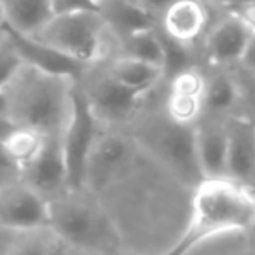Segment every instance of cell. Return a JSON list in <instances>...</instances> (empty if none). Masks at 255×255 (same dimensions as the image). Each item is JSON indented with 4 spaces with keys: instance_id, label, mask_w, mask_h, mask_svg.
Wrapping results in <instances>:
<instances>
[{
    "instance_id": "obj_27",
    "label": "cell",
    "mask_w": 255,
    "mask_h": 255,
    "mask_svg": "<svg viewBox=\"0 0 255 255\" xmlns=\"http://www.w3.org/2000/svg\"><path fill=\"white\" fill-rule=\"evenodd\" d=\"M23 60L7 39L0 40V91L9 84L16 72L21 68Z\"/></svg>"
},
{
    "instance_id": "obj_11",
    "label": "cell",
    "mask_w": 255,
    "mask_h": 255,
    "mask_svg": "<svg viewBox=\"0 0 255 255\" xmlns=\"http://www.w3.org/2000/svg\"><path fill=\"white\" fill-rule=\"evenodd\" d=\"M21 182L30 185L47 201L68 192L61 135L46 136L42 150L33 159V163L21 171Z\"/></svg>"
},
{
    "instance_id": "obj_14",
    "label": "cell",
    "mask_w": 255,
    "mask_h": 255,
    "mask_svg": "<svg viewBox=\"0 0 255 255\" xmlns=\"http://www.w3.org/2000/svg\"><path fill=\"white\" fill-rule=\"evenodd\" d=\"M194 149L203 180L226 177L227 135L224 121L203 116L194 126Z\"/></svg>"
},
{
    "instance_id": "obj_2",
    "label": "cell",
    "mask_w": 255,
    "mask_h": 255,
    "mask_svg": "<svg viewBox=\"0 0 255 255\" xmlns=\"http://www.w3.org/2000/svg\"><path fill=\"white\" fill-rule=\"evenodd\" d=\"M49 227L65 255H105L119 240L109 215L96 198L84 191L65 192L47 201Z\"/></svg>"
},
{
    "instance_id": "obj_12",
    "label": "cell",
    "mask_w": 255,
    "mask_h": 255,
    "mask_svg": "<svg viewBox=\"0 0 255 255\" xmlns=\"http://www.w3.org/2000/svg\"><path fill=\"white\" fill-rule=\"evenodd\" d=\"M227 135L226 178L252 189L255 170V131L247 117L229 116L224 119Z\"/></svg>"
},
{
    "instance_id": "obj_34",
    "label": "cell",
    "mask_w": 255,
    "mask_h": 255,
    "mask_svg": "<svg viewBox=\"0 0 255 255\" xmlns=\"http://www.w3.org/2000/svg\"><path fill=\"white\" fill-rule=\"evenodd\" d=\"M103 2H105V0H93V4L96 5V9L100 7V4H103Z\"/></svg>"
},
{
    "instance_id": "obj_19",
    "label": "cell",
    "mask_w": 255,
    "mask_h": 255,
    "mask_svg": "<svg viewBox=\"0 0 255 255\" xmlns=\"http://www.w3.org/2000/svg\"><path fill=\"white\" fill-rule=\"evenodd\" d=\"M107 72L121 84L143 93L152 91L164 77V72L161 67L140 60H133L128 56H119L117 60H114Z\"/></svg>"
},
{
    "instance_id": "obj_6",
    "label": "cell",
    "mask_w": 255,
    "mask_h": 255,
    "mask_svg": "<svg viewBox=\"0 0 255 255\" xmlns=\"http://www.w3.org/2000/svg\"><path fill=\"white\" fill-rule=\"evenodd\" d=\"M102 124L93 116L82 89L79 84L72 91V109L67 126L61 133V150H63L65 171H67V189L70 192L84 191V171L88 154L95 138L98 136Z\"/></svg>"
},
{
    "instance_id": "obj_1",
    "label": "cell",
    "mask_w": 255,
    "mask_h": 255,
    "mask_svg": "<svg viewBox=\"0 0 255 255\" xmlns=\"http://www.w3.org/2000/svg\"><path fill=\"white\" fill-rule=\"evenodd\" d=\"M77 82L23 63L2 89L5 114L18 126L42 136L61 135L72 109V91Z\"/></svg>"
},
{
    "instance_id": "obj_5",
    "label": "cell",
    "mask_w": 255,
    "mask_h": 255,
    "mask_svg": "<svg viewBox=\"0 0 255 255\" xmlns=\"http://www.w3.org/2000/svg\"><path fill=\"white\" fill-rule=\"evenodd\" d=\"M107 26L96 11L54 14L32 39L79 63L93 65L107 47Z\"/></svg>"
},
{
    "instance_id": "obj_22",
    "label": "cell",
    "mask_w": 255,
    "mask_h": 255,
    "mask_svg": "<svg viewBox=\"0 0 255 255\" xmlns=\"http://www.w3.org/2000/svg\"><path fill=\"white\" fill-rule=\"evenodd\" d=\"M156 26H154V28L140 30V32L131 33V35H128L126 39L119 40L121 49H123L121 56L145 61V63L156 65V67L163 68L164 54H163V46H161Z\"/></svg>"
},
{
    "instance_id": "obj_13",
    "label": "cell",
    "mask_w": 255,
    "mask_h": 255,
    "mask_svg": "<svg viewBox=\"0 0 255 255\" xmlns=\"http://www.w3.org/2000/svg\"><path fill=\"white\" fill-rule=\"evenodd\" d=\"M2 33L9 42L14 46V49L18 51V54L21 56L23 63L30 65L33 68H39L47 74L54 75H63V77H70L75 82L79 81L84 70L88 67L79 61L72 60V58L63 56L58 51L51 49V47L44 46V44L37 42L32 37L21 35V33L14 32L12 28H9L7 25L2 23Z\"/></svg>"
},
{
    "instance_id": "obj_25",
    "label": "cell",
    "mask_w": 255,
    "mask_h": 255,
    "mask_svg": "<svg viewBox=\"0 0 255 255\" xmlns=\"http://www.w3.org/2000/svg\"><path fill=\"white\" fill-rule=\"evenodd\" d=\"M156 28H157V35H159V40H161V46H163L164 75H170L171 77V75L177 74V72L184 70V68H187V67H192V56H191V51H189L191 46H184V44L170 39V37L161 32L159 26H156Z\"/></svg>"
},
{
    "instance_id": "obj_15",
    "label": "cell",
    "mask_w": 255,
    "mask_h": 255,
    "mask_svg": "<svg viewBox=\"0 0 255 255\" xmlns=\"http://www.w3.org/2000/svg\"><path fill=\"white\" fill-rule=\"evenodd\" d=\"M208 25V9L201 0H173L157 26L164 35L184 46H191L199 39Z\"/></svg>"
},
{
    "instance_id": "obj_20",
    "label": "cell",
    "mask_w": 255,
    "mask_h": 255,
    "mask_svg": "<svg viewBox=\"0 0 255 255\" xmlns=\"http://www.w3.org/2000/svg\"><path fill=\"white\" fill-rule=\"evenodd\" d=\"M44 142H46V136H42L40 133L32 131L28 128L16 126L0 142V150H2L5 159L11 163V166L18 173H21L39 156V152L44 147Z\"/></svg>"
},
{
    "instance_id": "obj_21",
    "label": "cell",
    "mask_w": 255,
    "mask_h": 255,
    "mask_svg": "<svg viewBox=\"0 0 255 255\" xmlns=\"http://www.w3.org/2000/svg\"><path fill=\"white\" fill-rule=\"evenodd\" d=\"M240 102L238 84L226 74H217L206 79L203 91V116H227Z\"/></svg>"
},
{
    "instance_id": "obj_29",
    "label": "cell",
    "mask_w": 255,
    "mask_h": 255,
    "mask_svg": "<svg viewBox=\"0 0 255 255\" xmlns=\"http://www.w3.org/2000/svg\"><path fill=\"white\" fill-rule=\"evenodd\" d=\"M171 2H173V0H143V9H145V11L149 12L154 19H156V16L157 18H161V14L164 12V9H166Z\"/></svg>"
},
{
    "instance_id": "obj_18",
    "label": "cell",
    "mask_w": 255,
    "mask_h": 255,
    "mask_svg": "<svg viewBox=\"0 0 255 255\" xmlns=\"http://www.w3.org/2000/svg\"><path fill=\"white\" fill-rule=\"evenodd\" d=\"M98 14L102 16L107 30L112 32L119 40L157 25V21L145 9L129 4L126 0H105L103 4H100Z\"/></svg>"
},
{
    "instance_id": "obj_17",
    "label": "cell",
    "mask_w": 255,
    "mask_h": 255,
    "mask_svg": "<svg viewBox=\"0 0 255 255\" xmlns=\"http://www.w3.org/2000/svg\"><path fill=\"white\" fill-rule=\"evenodd\" d=\"M2 23L21 35L32 37L53 18L51 0H0Z\"/></svg>"
},
{
    "instance_id": "obj_26",
    "label": "cell",
    "mask_w": 255,
    "mask_h": 255,
    "mask_svg": "<svg viewBox=\"0 0 255 255\" xmlns=\"http://www.w3.org/2000/svg\"><path fill=\"white\" fill-rule=\"evenodd\" d=\"M206 86V77L196 67H187L177 72L170 79V93L184 96H196L203 100V91Z\"/></svg>"
},
{
    "instance_id": "obj_30",
    "label": "cell",
    "mask_w": 255,
    "mask_h": 255,
    "mask_svg": "<svg viewBox=\"0 0 255 255\" xmlns=\"http://www.w3.org/2000/svg\"><path fill=\"white\" fill-rule=\"evenodd\" d=\"M203 4L205 5H226V4H229V0H201Z\"/></svg>"
},
{
    "instance_id": "obj_23",
    "label": "cell",
    "mask_w": 255,
    "mask_h": 255,
    "mask_svg": "<svg viewBox=\"0 0 255 255\" xmlns=\"http://www.w3.org/2000/svg\"><path fill=\"white\" fill-rule=\"evenodd\" d=\"M60 247V240L51 227L16 233L5 255H51Z\"/></svg>"
},
{
    "instance_id": "obj_3",
    "label": "cell",
    "mask_w": 255,
    "mask_h": 255,
    "mask_svg": "<svg viewBox=\"0 0 255 255\" xmlns=\"http://www.w3.org/2000/svg\"><path fill=\"white\" fill-rule=\"evenodd\" d=\"M255 203L252 189L229 178H205L191 194V215L187 231L170 255H175L184 245L210 231L243 227L252 229Z\"/></svg>"
},
{
    "instance_id": "obj_33",
    "label": "cell",
    "mask_w": 255,
    "mask_h": 255,
    "mask_svg": "<svg viewBox=\"0 0 255 255\" xmlns=\"http://www.w3.org/2000/svg\"><path fill=\"white\" fill-rule=\"evenodd\" d=\"M51 255H63V250H61V245H60V247H58L56 250H54V252H53V254H51Z\"/></svg>"
},
{
    "instance_id": "obj_7",
    "label": "cell",
    "mask_w": 255,
    "mask_h": 255,
    "mask_svg": "<svg viewBox=\"0 0 255 255\" xmlns=\"http://www.w3.org/2000/svg\"><path fill=\"white\" fill-rule=\"evenodd\" d=\"M140 152L133 136L112 129H100L88 154L84 171V192L100 194L117 182L135 163Z\"/></svg>"
},
{
    "instance_id": "obj_28",
    "label": "cell",
    "mask_w": 255,
    "mask_h": 255,
    "mask_svg": "<svg viewBox=\"0 0 255 255\" xmlns=\"http://www.w3.org/2000/svg\"><path fill=\"white\" fill-rule=\"evenodd\" d=\"M53 14H68V12H86L96 11V5L93 0H51Z\"/></svg>"
},
{
    "instance_id": "obj_4",
    "label": "cell",
    "mask_w": 255,
    "mask_h": 255,
    "mask_svg": "<svg viewBox=\"0 0 255 255\" xmlns=\"http://www.w3.org/2000/svg\"><path fill=\"white\" fill-rule=\"evenodd\" d=\"M133 140L147 156L191 189L203 180L196 161L194 126L175 124L164 112L152 114L140 121Z\"/></svg>"
},
{
    "instance_id": "obj_32",
    "label": "cell",
    "mask_w": 255,
    "mask_h": 255,
    "mask_svg": "<svg viewBox=\"0 0 255 255\" xmlns=\"http://www.w3.org/2000/svg\"><path fill=\"white\" fill-rule=\"evenodd\" d=\"M126 2H129L133 5H138V7H143V0H126Z\"/></svg>"
},
{
    "instance_id": "obj_16",
    "label": "cell",
    "mask_w": 255,
    "mask_h": 255,
    "mask_svg": "<svg viewBox=\"0 0 255 255\" xmlns=\"http://www.w3.org/2000/svg\"><path fill=\"white\" fill-rule=\"evenodd\" d=\"M252 229H217L194 238L175 255H250Z\"/></svg>"
},
{
    "instance_id": "obj_31",
    "label": "cell",
    "mask_w": 255,
    "mask_h": 255,
    "mask_svg": "<svg viewBox=\"0 0 255 255\" xmlns=\"http://www.w3.org/2000/svg\"><path fill=\"white\" fill-rule=\"evenodd\" d=\"M2 114H5V98L4 95H2V91H0V116Z\"/></svg>"
},
{
    "instance_id": "obj_24",
    "label": "cell",
    "mask_w": 255,
    "mask_h": 255,
    "mask_svg": "<svg viewBox=\"0 0 255 255\" xmlns=\"http://www.w3.org/2000/svg\"><path fill=\"white\" fill-rule=\"evenodd\" d=\"M164 114L170 121L180 126H196L203 117V100L196 96H184L168 93L164 100Z\"/></svg>"
},
{
    "instance_id": "obj_10",
    "label": "cell",
    "mask_w": 255,
    "mask_h": 255,
    "mask_svg": "<svg viewBox=\"0 0 255 255\" xmlns=\"http://www.w3.org/2000/svg\"><path fill=\"white\" fill-rule=\"evenodd\" d=\"M254 47V21L240 12L227 14L215 23L206 37V54L213 65L248 60Z\"/></svg>"
},
{
    "instance_id": "obj_9",
    "label": "cell",
    "mask_w": 255,
    "mask_h": 255,
    "mask_svg": "<svg viewBox=\"0 0 255 255\" xmlns=\"http://www.w3.org/2000/svg\"><path fill=\"white\" fill-rule=\"evenodd\" d=\"M0 227L12 233L49 227L47 199L25 182L0 185Z\"/></svg>"
},
{
    "instance_id": "obj_8",
    "label": "cell",
    "mask_w": 255,
    "mask_h": 255,
    "mask_svg": "<svg viewBox=\"0 0 255 255\" xmlns=\"http://www.w3.org/2000/svg\"><path fill=\"white\" fill-rule=\"evenodd\" d=\"M81 89L88 100L93 116L98 119L100 124L105 126L128 123L136 112L140 102L149 95L121 84L112 75H109V72L95 77L88 88Z\"/></svg>"
}]
</instances>
